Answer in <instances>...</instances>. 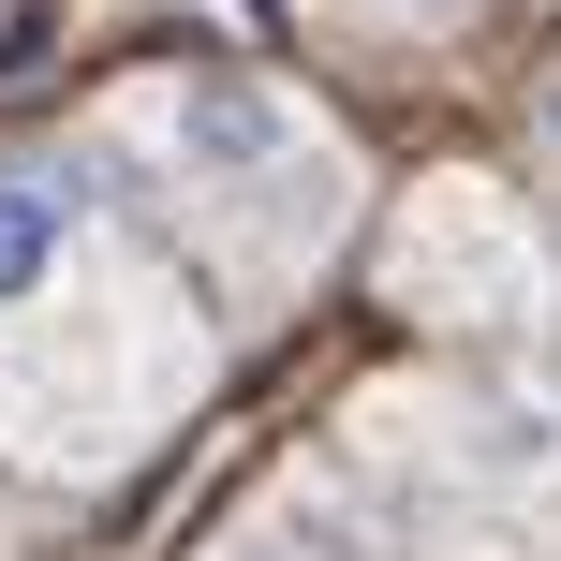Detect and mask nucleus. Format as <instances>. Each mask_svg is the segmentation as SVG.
<instances>
[{
  "label": "nucleus",
  "mask_w": 561,
  "mask_h": 561,
  "mask_svg": "<svg viewBox=\"0 0 561 561\" xmlns=\"http://www.w3.org/2000/svg\"><path fill=\"white\" fill-rule=\"evenodd\" d=\"M104 193L163 222L178 280H222L237 310H280L355 237V134L310 89L252 75V59H193V75H148L118 104Z\"/></svg>",
  "instance_id": "nucleus-1"
},
{
  "label": "nucleus",
  "mask_w": 561,
  "mask_h": 561,
  "mask_svg": "<svg viewBox=\"0 0 561 561\" xmlns=\"http://www.w3.org/2000/svg\"><path fill=\"white\" fill-rule=\"evenodd\" d=\"M148 280H178V266H163V237L104 193V163H75V148H0V385H15V355L59 310H118V296H148Z\"/></svg>",
  "instance_id": "nucleus-3"
},
{
  "label": "nucleus",
  "mask_w": 561,
  "mask_h": 561,
  "mask_svg": "<svg viewBox=\"0 0 561 561\" xmlns=\"http://www.w3.org/2000/svg\"><path fill=\"white\" fill-rule=\"evenodd\" d=\"M207 561H369L355 533H340V517L325 503H310V488H266V503L252 517H237V533L222 547H207Z\"/></svg>",
  "instance_id": "nucleus-4"
},
{
  "label": "nucleus",
  "mask_w": 561,
  "mask_h": 561,
  "mask_svg": "<svg viewBox=\"0 0 561 561\" xmlns=\"http://www.w3.org/2000/svg\"><path fill=\"white\" fill-rule=\"evenodd\" d=\"M355 458L428 561H547V428L517 385H385Z\"/></svg>",
  "instance_id": "nucleus-2"
},
{
  "label": "nucleus",
  "mask_w": 561,
  "mask_h": 561,
  "mask_svg": "<svg viewBox=\"0 0 561 561\" xmlns=\"http://www.w3.org/2000/svg\"><path fill=\"white\" fill-rule=\"evenodd\" d=\"M355 15H369V30H414V45H428V30H473L488 0H355Z\"/></svg>",
  "instance_id": "nucleus-5"
}]
</instances>
